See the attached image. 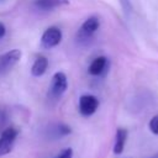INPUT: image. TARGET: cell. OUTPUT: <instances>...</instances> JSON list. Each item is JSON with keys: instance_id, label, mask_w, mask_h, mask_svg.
Instances as JSON below:
<instances>
[{"instance_id": "12", "label": "cell", "mask_w": 158, "mask_h": 158, "mask_svg": "<svg viewBox=\"0 0 158 158\" xmlns=\"http://www.w3.org/2000/svg\"><path fill=\"white\" fill-rule=\"evenodd\" d=\"M7 121H9V115H7L6 109L0 107V132L7 127L6 126L7 125Z\"/></svg>"}, {"instance_id": "17", "label": "cell", "mask_w": 158, "mask_h": 158, "mask_svg": "<svg viewBox=\"0 0 158 158\" xmlns=\"http://www.w3.org/2000/svg\"><path fill=\"white\" fill-rule=\"evenodd\" d=\"M149 158H158V154H154V156H152V157H149Z\"/></svg>"}, {"instance_id": "2", "label": "cell", "mask_w": 158, "mask_h": 158, "mask_svg": "<svg viewBox=\"0 0 158 158\" xmlns=\"http://www.w3.org/2000/svg\"><path fill=\"white\" fill-rule=\"evenodd\" d=\"M19 131L15 127L7 126L5 130L1 131L0 133V157L10 153V151L14 147V143L17 138Z\"/></svg>"}, {"instance_id": "11", "label": "cell", "mask_w": 158, "mask_h": 158, "mask_svg": "<svg viewBox=\"0 0 158 158\" xmlns=\"http://www.w3.org/2000/svg\"><path fill=\"white\" fill-rule=\"evenodd\" d=\"M70 132H72V130H70V127L68 125H65V123H57V125H53L49 128V137H52V138H60V137L68 136Z\"/></svg>"}, {"instance_id": "6", "label": "cell", "mask_w": 158, "mask_h": 158, "mask_svg": "<svg viewBox=\"0 0 158 158\" xmlns=\"http://www.w3.org/2000/svg\"><path fill=\"white\" fill-rule=\"evenodd\" d=\"M99 107V100L96 96L85 94L81 95L79 99V112L84 117H89L95 114V111Z\"/></svg>"}, {"instance_id": "1", "label": "cell", "mask_w": 158, "mask_h": 158, "mask_svg": "<svg viewBox=\"0 0 158 158\" xmlns=\"http://www.w3.org/2000/svg\"><path fill=\"white\" fill-rule=\"evenodd\" d=\"M68 88V79L63 72H57L52 77L49 90H48V99L51 101H58L62 95L65 93Z\"/></svg>"}, {"instance_id": "3", "label": "cell", "mask_w": 158, "mask_h": 158, "mask_svg": "<svg viewBox=\"0 0 158 158\" xmlns=\"http://www.w3.org/2000/svg\"><path fill=\"white\" fill-rule=\"evenodd\" d=\"M99 26H100V21L96 16L88 17L83 22V25L80 26V28L78 31V40L80 42L90 40L93 37V35L99 30Z\"/></svg>"}, {"instance_id": "15", "label": "cell", "mask_w": 158, "mask_h": 158, "mask_svg": "<svg viewBox=\"0 0 158 158\" xmlns=\"http://www.w3.org/2000/svg\"><path fill=\"white\" fill-rule=\"evenodd\" d=\"M121 1V5H122V9L126 11V12H128L130 10H131V4H130V1L128 0H120Z\"/></svg>"}, {"instance_id": "8", "label": "cell", "mask_w": 158, "mask_h": 158, "mask_svg": "<svg viewBox=\"0 0 158 158\" xmlns=\"http://www.w3.org/2000/svg\"><path fill=\"white\" fill-rule=\"evenodd\" d=\"M33 4L37 9L47 11V10H53L63 5H68L69 0H33Z\"/></svg>"}, {"instance_id": "13", "label": "cell", "mask_w": 158, "mask_h": 158, "mask_svg": "<svg viewBox=\"0 0 158 158\" xmlns=\"http://www.w3.org/2000/svg\"><path fill=\"white\" fill-rule=\"evenodd\" d=\"M148 127H149V131H151L153 135H157V136H158V115L153 116V117L149 120Z\"/></svg>"}, {"instance_id": "5", "label": "cell", "mask_w": 158, "mask_h": 158, "mask_svg": "<svg viewBox=\"0 0 158 158\" xmlns=\"http://www.w3.org/2000/svg\"><path fill=\"white\" fill-rule=\"evenodd\" d=\"M62 31L60 28L56 27V26H52V27H48L43 33H42V37H41V44L43 48H47V49H51L56 46H58L62 41Z\"/></svg>"}, {"instance_id": "10", "label": "cell", "mask_w": 158, "mask_h": 158, "mask_svg": "<svg viewBox=\"0 0 158 158\" xmlns=\"http://www.w3.org/2000/svg\"><path fill=\"white\" fill-rule=\"evenodd\" d=\"M126 141H127V130L117 128L116 136H115V143H114V153L115 154H121L123 152Z\"/></svg>"}, {"instance_id": "16", "label": "cell", "mask_w": 158, "mask_h": 158, "mask_svg": "<svg viewBox=\"0 0 158 158\" xmlns=\"http://www.w3.org/2000/svg\"><path fill=\"white\" fill-rule=\"evenodd\" d=\"M5 33H6V27L2 22H0V38H2L5 36Z\"/></svg>"}, {"instance_id": "9", "label": "cell", "mask_w": 158, "mask_h": 158, "mask_svg": "<svg viewBox=\"0 0 158 158\" xmlns=\"http://www.w3.org/2000/svg\"><path fill=\"white\" fill-rule=\"evenodd\" d=\"M48 68V59L44 56H38L31 67V74L33 77H41Z\"/></svg>"}, {"instance_id": "14", "label": "cell", "mask_w": 158, "mask_h": 158, "mask_svg": "<svg viewBox=\"0 0 158 158\" xmlns=\"http://www.w3.org/2000/svg\"><path fill=\"white\" fill-rule=\"evenodd\" d=\"M56 158H73V149L72 148H64L57 154Z\"/></svg>"}, {"instance_id": "4", "label": "cell", "mask_w": 158, "mask_h": 158, "mask_svg": "<svg viewBox=\"0 0 158 158\" xmlns=\"http://www.w3.org/2000/svg\"><path fill=\"white\" fill-rule=\"evenodd\" d=\"M22 53L20 49H11L4 54H0V75L11 70L20 60Z\"/></svg>"}, {"instance_id": "7", "label": "cell", "mask_w": 158, "mask_h": 158, "mask_svg": "<svg viewBox=\"0 0 158 158\" xmlns=\"http://www.w3.org/2000/svg\"><path fill=\"white\" fill-rule=\"evenodd\" d=\"M107 67H109V60L106 57L104 56H100V57H96L89 65V74L90 75H94V77H99V75H102L106 70H107Z\"/></svg>"}]
</instances>
